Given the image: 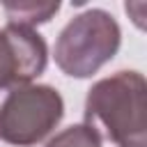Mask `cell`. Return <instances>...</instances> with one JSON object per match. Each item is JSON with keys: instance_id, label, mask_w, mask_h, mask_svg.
<instances>
[{"instance_id": "obj_4", "label": "cell", "mask_w": 147, "mask_h": 147, "mask_svg": "<svg viewBox=\"0 0 147 147\" xmlns=\"http://www.w3.org/2000/svg\"><path fill=\"white\" fill-rule=\"evenodd\" d=\"M46 62L48 48L37 30L11 23L0 30V90L32 83L44 74Z\"/></svg>"}, {"instance_id": "obj_1", "label": "cell", "mask_w": 147, "mask_h": 147, "mask_svg": "<svg viewBox=\"0 0 147 147\" xmlns=\"http://www.w3.org/2000/svg\"><path fill=\"white\" fill-rule=\"evenodd\" d=\"M85 124L115 147H147V83L140 71L96 80L85 96Z\"/></svg>"}, {"instance_id": "obj_6", "label": "cell", "mask_w": 147, "mask_h": 147, "mask_svg": "<svg viewBox=\"0 0 147 147\" xmlns=\"http://www.w3.org/2000/svg\"><path fill=\"white\" fill-rule=\"evenodd\" d=\"M46 147H101V138L92 126L80 122V124H71L62 129L60 133H55L46 142Z\"/></svg>"}, {"instance_id": "obj_3", "label": "cell", "mask_w": 147, "mask_h": 147, "mask_svg": "<svg viewBox=\"0 0 147 147\" xmlns=\"http://www.w3.org/2000/svg\"><path fill=\"white\" fill-rule=\"evenodd\" d=\"M64 99L51 85H16L0 90V140L14 147L41 142L62 119Z\"/></svg>"}, {"instance_id": "obj_2", "label": "cell", "mask_w": 147, "mask_h": 147, "mask_svg": "<svg viewBox=\"0 0 147 147\" xmlns=\"http://www.w3.org/2000/svg\"><path fill=\"white\" fill-rule=\"evenodd\" d=\"M122 44V30L106 9H85L76 14L57 34L53 57L62 74L90 78L110 62Z\"/></svg>"}, {"instance_id": "obj_5", "label": "cell", "mask_w": 147, "mask_h": 147, "mask_svg": "<svg viewBox=\"0 0 147 147\" xmlns=\"http://www.w3.org/2000/svg\"><path fill=\"white\" fill-rule=\"evenodd\" d=\"M2 9L7 14V23L34 30V25L48 23L60 11V2H34V0H28V2H5Z\"/></svg>"}]
</instances>
